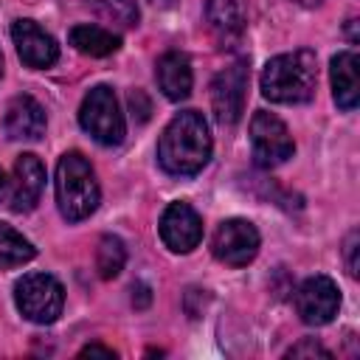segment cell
<instances>
[{
    "mask_svg": "<svg viewBox=\"0 0 360 360\" xmlns=\"http://www.w3.org/2000/svg\"><path fill=\"white\" fill-rule=\"evenodd\" d=\"M208 158H211V132L202 112L197 110L177 112L166 124L158 141V163L163 166V172L174 177H191L202 172Z\"/></svg>",
    "mask_w": 360,
    "mask_h": 360,
    "instance_id": "1",
    "label": "cell"
},
{
    "mask_svg": "<svg viewBox=\"0 0 360 360\" xmlns=\"http://www.w3.org/2000/svg\"><path fill=\"white\" fill-rule=\"evenodd\" d=\"M318 84L315 53L298 48L292 53L273 56L262 70V96L276 104H304L312 98Z\"/></svg>",
    "mask_w": 360,
    "mask_h": 360,
    "instance_id": "2",
    "label": "cell"
},
{
    "mask_svg": "<svg viewBox=\"0 0 360 360\" xmlns=\"http://www.w3.org/2000/svg\"><path fill=\"white\" fill-rule=\"evenodd\" d=\"M56 205L68 222L87 219L101 200V188L90 160L82 152H65L56 166Z\"/></svg>",
    "mask_w": 360,
    "mask_h": 360,
    "instance_id": "3",
    "label": "cell"
},
{
    "mask_svg": "<svg viewBox=\"0 0 360 360\" xmlns=\"http://www.w3.org/2000/svg\"><path fill=\"white\" fill-rule=\"evenodd\" d=\"M79 124L101 146H118L124 141L127 124L118 110V98H115L112 87L98 84L84 96V101L79 107Z\"/></svg>",
    "mask_w": 360,
    "mask_h": 360,
    "instance_id": "4",
    "label": "cell"
},
{
    "mask_svg": "<svg viewBox=\"0 0 360 360\" xmlns=\"http://www.w3.org/2000/svg\"><path fill=\"white\" fill-rule=\"evenodd\" d=\"M14 304L34 323H53L65 307V290L51 273H28L14 284Z\"/></svg>",
    "mask_w": 360,
    "mask_h": 360,
    "instance_id": "5",
    "label": "cell"
},
{
    "mask_svg": "<svg viewBox=\"0 0 360 360\" xmlns=\"http://www.w3.org/2000/svg\"><path fill=\"white\" fill-rule=\"evenodd\" d=\"M250 146H253V160L262 169H276L284 160H290L295 152L287 124L267 110H256L250 118Z\"/></svg>",
    "mask_w": 360,
    "mask_h": 360,
    "instance_id": "6",
    "label": "cell"
},
{
    "mask_svg": "<svg viewBox=\"0 0 360 360\" xmlns=\"http://www.w3.org/2000/svg\"><path fill=\"white\" fill-rule=\"evenodd\" d=\"M259 242L262 239H259V231H256L253 222H248V219H225L217 228L214 239H211V250L222 264L245 267V264H250L256 259Z\"/></svg>",
    "mask_w": 360,
    "mask_h": 360,
    "instance_id": "7",
    "label": "cell"
},
{
    "mask_svg": "<svg viewBox=\"0 0 360 360\" xmlns=\"http://www.w3.org/2000/svg\"><path fill=\"white\" fill-rule=\"evenodd\" d=\"M248 96V68L245 62H233L231 68L219 70L211 82V110L219 124H236L245 112Z\"/></svg>",
    "mask_w": 360,
    "mask_h": 360,
    "instance_id": "8",
    "label": "cell"
},
{
    "mask_svg": "<svg viewBox=\"0 0 360 360\" xmlns=\"http://www.w3.org/2000/svg\"><path fill=\"white\" fill-rule=\"evenodd\" d=\"M295 309H298L301 321L309 326L329 323L340 309L338 284L329 276H309L295 292Z\"/></svg>",
    "mask_w": 360,
    "mask_h": 360,
    "instance_id": "9",
    "label": "cell"
},
{
    "mask_svg": "<svg viewBox=\"0 0 360 360\" xmlns=\"http://www.w3.org/2000/svg\"><path fill=\"white\" fill-rule=\"evenodd\" d=\"M160 239L172 253H188L202 239V219L188 202H169L160 217Z\"/></svg>",
    "mask_w": 360,
    "mask_h": 360,
    "instance_id": "10",
    "label": "cell"
},
{
    "mask_svg": "<svg viewBox=\"0 0 360 360\" xmlns=\"http://www.w3.org/2000/svg\"><path fill=\"white\" fill-rule=\"evenodd\" d=\"M14 48L28 68H51L59 59V45L51 34H45L34 20H14L11 22Z\"/></svg>",
    "mask_w": 360,
    "mask_h": 360,
    "instance_id": "11",
    "label": "cell"
},
{
    "mask_svg": "<svg viewBox=\"0 0 360 360\" xmlns=\"http://www.w3.org/2000/svg\"><path fill=\"white\" fill-rule=\"evenodd\" d=\"M45 188V166L37 155L25 152L14 163V177H11V211L25 214L31 211Z\"/></svg>",
    "mask_w": 360,
    "mask_h": 360,
    "instance_id": "12",
    "label": "cell"
},
{
    "mask_svg": "<svg viewBox=\"0 0 360 360\" xmlns=\"http://www.w3.org/2000/svg\"><path fill=\"white\" fill-rule=\"evenodd\" d=\"M45 110L34 96H14L6 110V132L11 141H39L45 135Z\"/></svg>",
    "mask_w": 360,
    "mask_h": 360,
    "instance_id": "13",
    "label": "cell"
},
{
    "mask_svg": "<svg viewBox=\"0 0 360 360\" xmlns=\"http://www.w3.org/2000/svg\"><path fill=\"white\" fill-rule=\"evenodd\" d=\"M329 76H332L335 104L346 112L354 110L357 98H360V59H357V53L354 51H340L338 56H332Z\"/></svg>",
    "mask_w": 360,
    "mask_h": 360,
    "instance_id": "14",
    "label": "cell"
},
{
    "mask_svg": "<svg viewBox=\"0 0 360 360\" xmlns=\"http://www.w3.org/2000/svg\"><path fill=\"white\" fill-rule=\"evenodd\" d=\"M155 76H158V87L163 90V96L169 101H183L188 98L191 93V62L186 53L180 51H166L160 59H158V68H155Z\"/></svg>",
    "mask_w": 360,
    "mask_h": 360,
    "instance_id": "15",
    "label": "cell"
},
{
    "mask_svg": "<svg viewBox=\"0 0 360 360\" xmlns=\"http://www.w3.org/2000/svg\"><path fill=\"white\" fill-rule=\"evenodd\" d=\"M68 39H70V45H73L79 53H84V56H110V53H115L118 45H121V39H118L112 31H107V28H101V25H90V22L73 25L70 34H68Z\"/></svg>",
    "mask_w": 360,
    "mask_h": 360,
    "instance_id": "16",
    "label": "cell"
},
{
    "mask_svg": "<svg viewBox=\"0 0 360 360\" xmlns=\"http://www.w3.org/2000/svg\"><path fill=\"white\" fill-rule=\"evenodd\" d=\"M205 17L219 39H236L245 31V11L239 0H208Z\"/></svg>",
    "mask_w": 360,
    "mask_h": 360,
    "instance_id": "17",
    "label": "cell"
},
{
    "mask_svg": "<svg viewBox=\"0 0 360 360\" xmlns=\"http://www.w3.org/2000/svg\"><path fill=\"white\" fill-rule=\"evenodd\" d=\"M34 256H37L34 245L20 231H14L11 225L0 222V270L20 267V264L31 262Z\"/></svg>",
    "mask_w": 360,
    "mask_h": 360,
    "instance_id": "18",
    "label": "cell"
},
{
    "mask_svg": "<svg viewBox=\"0 0 360 360\" xmlns=\"http://www.w3.org/2000/svg\"><path fill=\"white\" fill-rule=\"evenodd\" d=\"M87 6L110 25L118 28H135L138 25V3L135 0H87Z\"/></svg>",
    "mask_w": 360,
    "mask_h": 360,
    "instance_id": "19",
    "label": "cell"
},
{
    "mask_svg": "<svg viewBox=\"0 0 360 360\" xmlns=\"http://www.w3.org/2000/svg\"><path fill=\"white\" fill-rule=\"evenodd\" d=\"M124 262H127V248L118 236L107 233L98 239V248H96V270L101 278H115L121 270H124Z\"/></svg>",
    "mask_w": 360,
    "mask_h": 360,
    "instance_id": "20",
    "label": "cell"
},
{
    "mask_svg": "<svg viewBox=\"0 0 360 360\" xmlns=\"http://www.w3.org/2000/svg\"><path fill=\"white\" fill-rule=\"evenodd\" d=\"M332 357V352L329 349H323L315 338H304L301 343H295L290 352H287V357Z\"/></svg>",
    "mask_w": 360,
    "mask_h": 360,
    "instance_id": "21",
    "label": "cell"
},
{
    "mask_svg": "<svg viewBox=\"0 0 360 360\" xmlns=\"http://www.w3.org/2000/svg\"><path fill=\"white\" fill-rule=\"evenodd\" d=\"M343 250H346V270H349V276L354 278V276H357V231L349 233Z\"/></svg>",
    "mask_w": 360,
    "mask_h": 360,
    "instance_id": "22",
    "label": "cell"
},
{
    "mask_svg": "<svg viewBox=\"0 0 360 360\" xmlns=\"http://www.w3.org/2000/svg\"><path fill=\"white\" fill-rule=\"evenodd\" d=\"M132 292H138V298L132 295V304H135L138 309H143V307L152 301V292H149V287H146V284H135V287H132Z\"/></svg>",
    "mask_w": 360,
    "mask_h": 360,
    "instance_id": "23",
    "label": "cell"
},
{
    "mask_svg": "<svg viewBox=\"0 0 360 360\" xmlns=\"http://www.w3.org/2000/svg\"><path fill=\"white\" fill-rule=\"evenodd\" d=\"M90 354H101V357H115V352H112V349H107V346H101V343H90V346H84V349H82V357H90Z\"/></svg>",
    "mask_w": 360,
    "mask_h": 360,
    "instance_id": "24",
    "label": "cell"
},
{
    "mask_svg": "<svg viewBox=\"0 0 360 360\" xmlns=\"http://www.w3.org/2000/svg\"><path fill=\"white\" fill-rule=\"evenodd\" d=\"M152 3H155V6H160V8H169L174 0H152Z\"/></svg>",
    "mask_w": 360,
    "mask_h": 360,
    "instance_id": "25",
    "label": "cell"
},
{
    "mask_svg": "<svg viewBox=\"0 0 360 360\" xmlns=\"http://www.w3.org/2000/svg\"><path fill=\"white\" fill-rule=\"evenodd\" d=\"M6 194V174H3V169H0V197Z\"/></svg>",
    "mask_w": 360,
    "mask_h": 360,
    "instance_id": "26",
    "label": "cell"
},
{
    "mask_svg": "<svg viewBox=\"0 0 360 360\" xmlns=\"http://www.w3.org/2000/svg\"><path fill=\"white\" fill-rule=\"evenodd\" d=\"M298 3H301V6H318L321 0H298Z\"/></svg>",
    "mask_w": 360,
    "mask_h": 360,
    "instance_id": "27",
    "label": "cell"
},
{
    "mask_svg": "<svg viewBox=\"0 0 360 360\" xmlns=\"http://www.w3.org/2000/svg\"><path fill=\"white\" fill-rule=\"evenodd\" d=\"M0 73H3V56H0Z\"/></svg>",
    "mask_w": 360,
    "mask_h": 360,
    "instance_id": "28",
    "label": "cell"
}]
</instances>
